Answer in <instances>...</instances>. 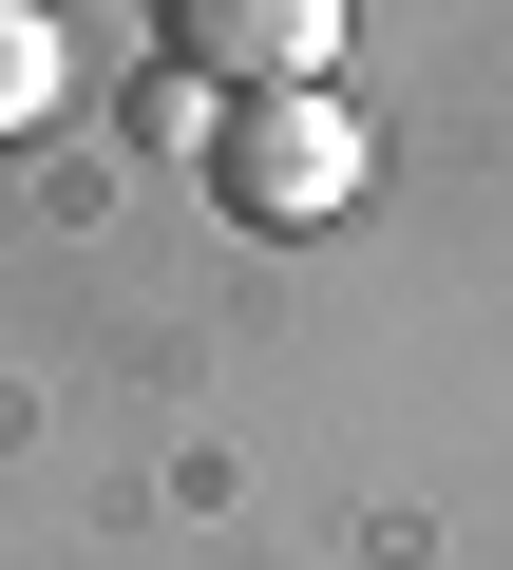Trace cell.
<instances>
[{
	"label": "cell",
	"mask_w": 513,
	"mask_h": 570,
	"mask_svg": "<svg viewBox=\"0 0 513 570\" xmlns=\"http://www.w3.org/2000/svg\"><path fill=\"white\" fill-rule=\"evenodd\" d=\"M209 190H228V228H324V209H362V96H228V115H209Z\"/></svg>",
	"instance_id": "cell-1"
},
{
	"label": "cell",
	"mask_w": 513,
	"mask_h": 570,
	"mask_svg": "<svg viewBox=\"0 0 513 570\" xmlns=\"http://www.w3.org/2000/svg\"><path fill=\"white\" fill-rule=\"evenodd\" d=\"M152 58L171 77H228V96H324L343 0H152Z\"/></svg>",
	"instance_id": "cell-2"
},
{
	"label": "cell",
	"mask_w": 513,
	"mask_h": 570,
	"mask_svg": "<svg viewBox=\"0 0 513 570\" xmlns=\"http://www.w3.org/2000/svg\"><path fill=\"white\" fill-rule=\"evenodd\" d=\"M77 96V39H58V0H0V134H39Z\"/></svg>",
	"instance_id": "cell-3"
}]
</instances>
